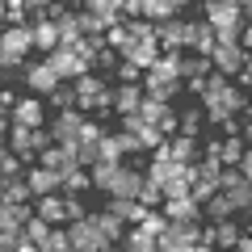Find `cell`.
<instances>
[{
  "label": "cell",
  "mask_w": 252,
  "mask_h": 252,
  "mask_svg": "<svg viewBox=\"0 0 252 252\" xmlns=\"http://www.w3.org/2000/svg\"><path fill=\"white\" fill-rule=\"evenodd\" d=\"M34 51V26H4V38H0V72L9 67H26V55Z\"/></svg>",
  "instance_id": "obj_1"
},
{
  "label": "cell",
  "mask_w": 252,
  "mask_h": 252,
  "mask_svg": "<svg viewBox=\"0 0 252 252\" xmlns=\"http://www.w3.org/2000/svg\"><path fill=\"white\" fill-rule=\"evenodd\" d=\"M67 231H72V248H76V252H105V248H114V240L97 227V219H93V215L72 219Z\"/></svg>",
  "instance_id": "obj_2"
},
{
  "label": "cell",
  "mask_w": 252,
  "mask_h": 252,
  "mask_svg": "<svg viewBox=\"0 0 252 252\" xmlns=\"http://www.w3.org/2000/svg\"><path fill=\"white\" fill-rule=\"evenodd\" d=\"M198 231V219H168V227L160 231V252H189Z\"/></svg>",
  "instance_id": "obj_3"
},
{
  "label": "cell",
  "mask_w": 252,
  "mask_h": 252,
  "mask_svg": "<svg viewBox=\"0 0 252 252\" xmlns=\"http://www.w3.org/2000/svg\"><path fill=\"white\" fill-rule=\"evenodd\" d=\"M156 38H160L164 51H185V46H193V21L164 17V21H156Z\"/></svg>",
  "instance_id": "obj_4"
},
{
  "label": "cell",
  "mask_w": 252,
  "mask_h": 252,
  "mask_svg": "<svg viewBox=\"0 0 252 252\" xmlns=\"http://www.w3.org/2000/svg\"><path fill=\"white\" fill-rule=\"evenodd\" d=\"M80 126H84V109H55V122H51V135L55 143H67V147H80Z\"/></svg>",
  "instance_id": "obj_5"
},
{
  "label": "cell",
  "mask_w": 252,
  "mask_h": 252,
  "mask_svg": "<svg viewBox=\"0 0 252 252\" xmlns=\"http://www.w3.org/2000/svg\"><path fill=\"white\" fill-rule=\"evenodd\" d=\"M59 84H63V80H59V72H55L46 59H42V63H26V89L34 93V97H51Z\"/></svg>",
  "instance_id": "obj_6"
},
{
  "label": "cell",
  "mask_w": 252,
  "mask_h": 252,
  "mask_svg": "<svg viewBox=\"0 0 252 252\" xmlns=\"http://www.w3.org/2000/svg\"><path fill=\"white\" fill-rule=\"evenodd\" d=\"M42 59H46V63H51L55 72H59V80H80V76H84V72H93L89 63H84V59H80V55H76V51H72V46H59V51H51V55H42Z\"/></svg>",
  "instance_id": "obj_7"
},
{
  "label": "cell",
  "mask_w": 252,
  "mask_h": 252,
  "mask_svg": "<svg viewBox=\"0 0 252 252\" xmlns=\"http://www.w3.org/2000/svg\"><path fill=\"white\" fill-rule=\"evenodd\" d=\"M210 59H215V72H223L227 80H231V76H240V67H244V59H248V51H244L240 42H215Z\"/></svg>",
  "instance_id": "obj_8"
},
{
  "label": "cell",
  "mask_w": 252,
  "mask_h": 252,
  "mask_svg": "<svg viewBox=\"0 0 252 252\" xmlns=\"http://www.w3.org/2000/svg\"><path fill=\"white\" fill-rule=\"evenodd\" d=\"M160 55H164V46H160V38L152 34V38H130V46L122 51V59H130V63H139L143 72H152Z\"/></svg>",
  "instance_id": "obj_9"
},
{
  "label": "cell",
  "mask_w": 252,
  "mask_h": 252,
  "mask_svg": "<svg viewBox=\"0 0 252 252\" xmlns=\"http://www.w3.org/2000/svg\"><path fill=\"white\" fill-rule=\"evenodd\" d=\"M147 185V172H143V160H135L130 168H118V181H114V198H139Z\"/></svg>",
  "instance_id": "obj_10"
},
{
  "label": "cell",
  "mask_w": 252,
  "mask_h": 252,
  "mask_svg": "<svg viewBox=\"0 0 252 252\" xmlns=\"http://www.w3.org/2000/svg\"><path fill=\"white\" fill-rule=\"evenodd\" d=\"M9 147L21 156V160H38V147H34V126H26V122H13L9 126Z\"/></svg>",
  "instance_id": "obj_11"
},
{
  "label": "cell",
  "mask_w": 252,
  "mask_h": 252,
  "mask_svg": "<svg viewBox=\"0 0 252 252\" xmlns=\"http://www.w3.org/2000/svg\"><path fill=\"white\" fill-rule=\"evenodd\" d=\"M143 84H118L114 89V109H118V118H126V114H139V105H143Z\"/></svg>",
  "instance_id": "obj_12"
},
{
  "label": "cell",
  "mask_w": 252,
  "mask_h": 252,
  "mask_svg": "<svg viewBox=\"0 0 252 252\" xmlns=\"http://www.w3.org/2000/svg\"><path fill=\"white\" fill-rule=\"evenodd\" d=\"M26 181H30V189H34V198H42V193H59V185H63V177H59L55 168H46V164L30 168Z\"/></svg>",
  "instance_id": "obj_13"
},
{
  "label": "cell",
  "mask_w": 252,
  "mask_h": 252,
  "mask_svg": "<svg viewBox=\"0 0 252 252\" xmlns=\"http://www.w3.org/2000/svg\"><path fill=\"white\" fill-rule=\"evenodd\" d=\"M118 248H130V252H152V248H160V235L156 231H147L143 223H130V231L122 235V244Z\"/></svg>",
  "instance_id": "obj_14"
},
{
  "label": "cell",
  "mask_w": 252,
  "mask_h": 252,
  "mask_svg": "<svg viewBox=\"0 0 252 252\" xmlns=\"http://www.w3.org/2000/svg\"><path fill=\"white\" fill-rule=\"evenodd\" d=\"M55 26H59V38L63 46H76L84 38V26H80V9H63L59 17H55Z\"/></svg>",
  "instance_id": "obj_15"
},
{
  "label": "cell",
  "mask_w": 252,
  "mask_h": 252,
  "mask_svg": "<svg viewBox=\"0 0 252 252\" xmlns=\"http://www.w3.org/2000/svg\"><path fill=\"white\" fill-rule=\"evenodd\" d=\"M34 206L46 223H67V198L63 193H42V198H34Z\"/></svg>",
  "instance_id": "obj_16"
},
{
  "label": "cell",
  "mask_w": 252,
  "mask_h": 252,
  "mask_svg": "<svg viewBox=\"0 0 252 252\" xmlns=\"http://www.w3.org/2000/svg\"><path fill=\"white\" fill-rule=\"evenodd\" d=\"M34 46H38L42 55H51V51H59V46H63L59 26H55L51 17H46V21H34Z\"/></svg>",
  "instance_id": "obj_17"
},
{
  "label": "cell",
  "mask_w": 252,
  "mask_h": 252,
  "mask_svg": "<svg viewBox=\"0 0 252 252\" xmlns=\"http://www.w3.org/2000/svg\"><path fill=\"white\" fill-rule=\"evenodd\" d=\"M160 210L168 219H202V202L193 198V193H185V198H168Z\"/></svg>",
  "instance_id": "obj_18"
},
{
  "label": "cell",
  "mask_w": 252,
  "mask_h": 252,
  "mask_svg": "<svg viewBox=\"0 0 252 252\" xmlns=\"http://www.w3.org/2000/svg\"><path fill=\"white\" fill-rule=\"evenodd\" d=\"M143 93H147V97H156V101H177L181 80H164V76H152V72H147V76H143Z\"/></svg>",
  "instance_id": "obj_19"
},
{
  "label": "cell",
  "mask_w": 252,
  "mask_h": 252,
  "mask_svg": "<svg viewBox=\"0 0 252 252\" xmlns=\"http://www.w3.org/2000/svg\"><path fill=\"white\" fill-rule=\"evenodd\" d=\"M105 210H114V215H122L126 223H143V215H147V206H143L139 198H114V193H109Z\"/></svg>",
  "instance_id": "obj_20"
},
{
  "label": "cell",
  "mask_w": 252,
  "mask_h": 252,
  "mask_svg": "<svg viewBox=\"0 0 252 252\" xmlns=\"http://www.w3.org/2000/svg\"><path fill=\"white\" fill-rule=\"evenodd\" d=\"M215 72V59H210V55H181V80H193V76H202V80H206V76Z\"/></svg>",
  "instance_id": "obj_21"
},
{
  "label": "cell",
  "mask_w": 252,
  "mask_h": 252,
  "mask_svg": "<svg viewBox=\"0 0 252 252\" xmlns=\"http://www.w3.org/2000/svg\"><path fill=\"white\" fill-rule=\"evenodd\" d=\"M168 147H172V160H181V164L202 160V143H198L193 135H172V139H168Z\"/></svg>",
  "instance_id": "obj_22"
},
{
  "label": "cell",
  "mask_w": 252,
  "mask_h": 252,
  "mask_svg": "<svg viewBox=\"0 0 252 252\" xmlns=\"http://www.w3.org/2000/svg\"><path fill=\"white\" fill-rule=\"evenodd\" d=\"M42 118H46V105H42L38 97H26V101H17V105H13V122L42 126Z\"/></svg>",
  "instance_id": "obj_23"
},
{
  "label": "cell",
  "mask_w": 252,
  "mask_h": 252,
  "mask_svg": "<svg viewBox=\"0 0 252 252\" xmlns=\"http://www.w3.org/2000/svg\"><path fill=\"white\" fill-rule=\"evenodd\" d=\"M101 89H105V80L93 76V72H84L80 80H76V93H80V109H84V114H93V101L101 97Z\"/></svg>",
  "instance_id": "obj_24"
},
{
  "label": "cell",
  "mask_w": 252,
  "mask_h": 252,
  "mask_svg": "<svg viewBox=\"0 0 252 252\" xmlns=\"http://www.w3.org/2000/svg\"><path fill=\"white\" fill-rule=\"evenodd\" d=\"M185 0H143V17L147 21H164V17H181Z\"/></svg>",
  "instance_id": "obj_25"
},
{
  "label": "cell",
  "mask_w": 252,
  "mask_h": 252,
  "mask_svg": "<svg viewBox=\"0 0 252 252\" xmlns=\"http://www.w3.org/2000/svg\"><path fill=\"white\" fill-rule=\"evenodd\" d=\"M0 198L4 202H34V189L26 177H4L0 181Z\"/></svg>",
  "instance_id": "obj_26"
},
{
  "label": "cell",
  "mask_w": 252,
  "mask_h": 252,
  "mask_svg": "<svg viewBox=\"0 0 252 252\" xmlns=\"http://www.w3.org/2000/svg\"><path fill=\"white\" fill-rule=\"evenodd\" d=\"M118 168H122V164L118 160H101V164H93V189H101V193H109V189H114V181H118Z\"/></svg>",
  "instance_id": "obj_27"
},
{
  "label": "cell",
  "mask_w": 252,
  "mask_h": 252,
  "mask_svg": "<svg viewBox=\"0 0 252 252\" xmlns=\"http://www.w3.org/2000/svg\"><path fill=\"white\" fill-rule=\"evenodd\" d=\"M215 42H219L215 26H210V21H193V46H189V51H198V55H210V51H215Z\"/></svg>",
  "instance_id": "obj_28"
},
{
  "label": "cell",
  "mask_w": 252,
  "mask_h": 252,
  "mask_svg": "<svg viewBox=\"0 0 252 252\" xmlns=\"http://www.w3.org/2000/svg\"><path fill=\"white\" fill-rule=\"evenodd\" d=\"M181 55H185V51H164L160 59H156L152 76H164V80H181Z\"/></svg>",
  "instance_id": "obj_29"
},
{
  "label": "cell",
  "mask_w": 252,
  "mask_h": 252,
  "mask_svg": "<svg viewBox=\"0 0 252 252\" xmlns=\"http://www.w3.org/2000/svg\"><path fill=\"white\" fill-rule=\"evenodd\" d=\"M231 210H235V206H231V198H227L223 189H219L210 202H202V215H206L210 223H219V219H231Z\"/></svg>",
  "instance_id": "obj_30"
},
{
  "label": "cell",
  "mask_w": 252,
  "mask_h": 252,
  "mask_svg": "<svg viewBox=\"0 0 252 252\" xmlns=\"http://www.w3.org/2000/svg\"><path fill=\"white\" fill-rule=\"evenodd\" d=\"M46 101H51L55 109H72V105H80V93H76V80H63V84H59V89H55Z\"/></svg>",
  "instance_id": "obj_31"
},
{
  "label": "cell",
  "mask_w": 252,
  "mask_h": 252,
  "mask_svg": "<svg viewBox=\"0 0 252 252\" xmlns=\"http://www.w3.org/2000/svg\"><path fill=\"white\" fill-rule=\"evenodd\" d=\"M67 248H72V231H67V227H59V223H55L51 231L42 235V252H67Z\"/></svg>",
  "instance_id": "obj_32"
},
{
  "label": "cell",
  "mask_w": 252,
  "mask_h": 252,
  "mask_svg": "<svg viewBox=\"0 0 252 252\" xmlns=\"http://www.w3.org/2000/svg\"><path fill=\"white\" fill-rule=\"evenodd\" d=\"M240 235H244V231L231 223V219H219V223H215V248H235Z\"/></svg>",
  "instance_id": "obj_33"
},
{
  "label": "cell",
  "mask_w": 252,
  "mask_h": 252,
  "mask_svg": "<svg viewBox=\"0 0 252 252\" xmlns=\"http://www.w3.org/2000/svg\"><path fill=\"white\" fill-rule=\"evenodd\" d=\"M21 240H26V223H0V248L4 252H17Z\"/></svg>",
  "instance_id": "obj_34"
},
{
  "label": "cell",
  "mask_w": 252,
  "mask_h": 252,
  "mask_svg": "<svg viewBox=\"0 0 252 252\" xmlns=\"http://www.w3.org/2000/svg\"><path fill=\"white\" fill-rule=\"evenodd\" d=\"M84 189H93V172H84V168H72L67 177H63L59 193H84Z\"/></svg>",
  "instance_id": "obj_35"
},
{
  "label": "cell",
  "mask_w": 252,
  "mask_h": 252,
  "mask_svg": "<svg viewBox=\"0 0 252 252\" xmlns=\"http://www.w3.org/2000/svg\"><path fill=\"white\" fill-rule=\"evenodd\" d=\"M130 38H135V34H130V21H118V26H109V30H105V42L114 46L118 55H122L126 46H130Z\"/></svg>",
  "instance_id": "obj_36"
},
{
  "label": "cell",
  "mask_w": 252,
  "mask_h": 252,
  "mask_svg": "<svg viewBox=\"0 0 252 252\" xmlns=\"http://www.w3.org/2000/svg\"><path fill=\"white\" fill-rule=\"evenodd\" d=\"M202 122H206V109H185V114L177 118V130H181V135H193V139H198Z\"/></svg>",
  "instance_id": "obj_37"
},
{
  "label": "cell",
  "mask_w": 252,
  "mask_h": 252,
  "mask_svg": "<svg viewBox=\"0 0 252 252\" xmlns=\"http://www.w3.org/2000/svg\"><path fill=\"white\" fill-rule=\"evenodd\" d=\"M244 147H248V143H244V135H223V152H219V156H223V164H240Z\"/></svg>",
  "instance_id": "obj_38"
},
{
  "label": "cell",
  "mask_w": 252,
  "mask_h": 252,
  "mask_svg": "<svg viewBox=\"0 0 252 252\" xmlns=\"http://www.w3.org/2000/svg\"><path fill=\"white\" fill-rule=\"evenodd\" d=\"M223 193L231 198V206H235V210H248V206H252V181H240V185L223 189Z\"/></svg>",
  "instance_id": "obj_39"
},
{
  "label": "cell",
  "mask_w": 252,
  "mask_h": 252,
  "mask_svg": "<svg viewBox=\"0 0 252 252\" xmlns=\"http://www.w3.org/2000/svg\"><path fill=\"white\" fill-rule=\"evenodd\" d=\"M26 21H30L26 0H4V26H26Z\"/></svg>",
  "instance_id": "obj_40"
},
{
  "label": "cell",
  "mask_w": 252,
  "mask_h": 252,
  "mask_svg": "<svg viewBox=\"0 0 252 252\" xmlns=\"http://www.w3.org/2000/svg\"><path fill=\"white\" fill-rule=\"evenodd\" d=\"M139 202H143L147 210H160L164 202H168V198H164V185H156V181H147V185H143V193H139Z\"/></svg>",
  "instance_id": "obj_41"
},
{
  "label": "cell",
  "mask_w": 252,
  "mask_h": 252,
  "mask_svg": "<svg viewBox=\"0 0 252 252\" xmlns=\"http://www.w3.org/2000/svg\"><path fill=\"white\" fill-rule=\"evenodd\" d=\"M143 67H139V63H130V59H122L118 63V84H143Z\"/></svg>",
  "instance_id": "obj_42"
},
{
  "label": "cell",
  "mask_w": 252,
  "mask_h": 252,
  "mask_svg": "<svg viewBox=\"0 0 252 252\" xmlns=\"http://www.w3.org/2000/svg\"><path fill=\"white\" fill-rule=\"evenodd\" d=\"M21 164H26V160H21V156L13 152V147H4V152H0V177H17V172H21Z\"/></svg>",
  "instance_id": "obj_43"
},
{
  "label": "cell",
  "mask_w": 252,
  "mask_h": 252,
  "mask_svg": "<svg viewBox=\"0 0 252 252\" xmlns=\"http://www.w3.org/2000/svg\"><path fill=\"white\" fill-rule=\"evenodd\" d=\"M105 139V126L97 122V118H84V126H80V143H101Z\"/></svg>",
  "instance_id": "obj_44"
},
{
  "label": "cell",
  "mask_w": 252,
  "mask_h": 252,
  "mask_svg": "<svg viewBox=\"0 0 252 252\" xmlns=\"http://www.w3.org/2000/svg\"><path fill=\"white\" fill-rule=\"evenodd\" d=\"M122 139H118V135H105V139H101V160H118V164H122Z\"/></svg>",
  "instance_id": "obj_45"
},
{
  "label": "cell",
  "mask_w": 252,
  "mask_h": 252,
  "mask_svg": "<svg viewBox=\"0 0 252 252\" xmlns=\"http://www.w3.org/2000/svg\"><path fill=\"white\" fill-rule=\"evenodd\" d=\"M118 59H122V55H118L114 46H101V51H97V67H101V72H118Z\"/></svg>",
  "instance_id": "obj_46"
},
{
  "label": "cell",
  "mask_w": 252,
  "mask_h": 252,
  "mask_svg": "<svg viewBox=\"0 0 252 252\" xmlns=\"http://www.w3.org/2000/svg\"><path fill=\"white\" fill-rule=\"evenodd\" d=\"M215 193H219V185H215V181H206V177H193V198H198V202H210Z\"/></svg>",
  "instance_id": "obj_47"
},
{
  "label": "cell",
  "mask_w": 252,
  "mask_h": 252,
  "mask_svg": "<svg viewBox=\"0 0 252 252\" xmlns=\"http://www.w3.org/2000/svg\"><path fill=\"white\" fill-rule=\"evenodd\" d=\"M51 4H55V0H26V9H30V17H34V21L51 17Z\"/></svg>",
  "instance_id": "obj_48"
},
{
  "label": "cell",
  "mask_w": 252,
  "mask_h": 252,
  "mask_svg": "<svg viewBox=\"0 0 252 252\" xmlns=\"http://www.w3.org/2000/svg\"><path fill=\"white\" fill-rule=\"evenodd\" d=\"M80 164H84V168L101 164V143H80Z\"/></svg>",
  "instance_id": "obj_49"
},
{
  "label": "cell",
  "mask_w": 252,
  "mask_h": 252,
  "mask_svg": "<svg viewBox=\"0 0 252 252\" xmlns=\"http://www.w3.org/2000/svg\"><path fill=\"white\" fill-rule=\"evenodd\" d=\"M210 248H215V223H210V227H202V231H198V240H193V252H210Z\"/></svg>",
  "instance_id": "obj_50"
},
{
  "label": "cell",
  "mask_w": 252,
  "mask_h": 252,
  "mask_svg": "<svg viewBox=\"0 0 252 252\" xmlns=\"http://www.w3.org/2000/svg\"><path fill=\"white\" fill-rule=\"evenodd\" d=\"M63 198H67V223L89 215V210H84V202H80V193H63Z\"/></svg>",
  "instance_id": "obj_51"
},
{
  "label": "cell",
  "mask_w": 252,
  "mask_h": 252,
  "mask_svg": "<svg viewBox=\"0 0 252 252\" xmlns=\"http://www.w3.org/2000/svg\"><path fill=\"white\" fill-rule=\"evenodd\" d=\"M122 17H126V21L143 17V0H126V4H122Z\"/></svg>",
  "instance_id": "obj_52"
},
{
  "label": "cell",
  "mask_w": 252,
  "mask_h": 252,
  "mask_svg": "<svg viewBox=\"0 0 252 252\" xmlns=\"http://www.w3.org/2000/svg\"><path fill=\"white\" fill-rule=\"evenodd\" d=\"M235 80H240V89H252V55L244 59V67H240V76H235Z\"/></svg>",
  "instance_id": "obj_53"
},
{
  "label": "cell",
  "mask_w": 252,
  "mask_h": 252,
  "mask_svg": "<svg viewBox=\"0 0 252 252\" xmlns=\"http://www.w3.org/2000/svg\"><path fill=\"white\" fill-rule=\"evenodd\" d=\"M185 89L193 93V97H206V80H202V76H193V80H185Z\"/></svg>",
  "instance_id": "obj_54"
},
{
  "label": "cell",
  "mask_w": 252,
  "mask_h": 252,
  "mask_svg": "<svg viewBox=\"0 0 252 252\" xmlns=\"http://www.w3.org/2000/svg\"><path fill=\"white\" fill-rule=\"evenodd\" d=\"M240 46L252 55V21H244V30H240Z\"/></svg>",
  "instance_id": "obj_55"
},
{
  "label": "cell",
  "mask_w": 252,
  "mask_h": 252,
  "mask_svg": "<svg viewBox=\"0 0 252 252\" xmlns=\"http://www.w3.org/2000/svg\"><path fill=\"white\" fill-rule=\"evenodd\" d=\"M240 172L252 181V147H244V156H240Z\"/></svg>",
  "instance_id": "obj_56"
},
{
  "label": "cell",
  "mask_w": 252,
  "mask_h": 252,
  "mask_svg": "<svg viewBox=\"0 0 252 252\" xmlns=\"http://www.w3.org/2000/svg\"><path fill=\"white\" fill-rule=\"evenodd\" d=\"M240 135H244V143L252 147V118H244V130H240Z\"/></svg>",
  "instance_id": "obj_57"
},
{
  "label": "cell",
  "mask_w": 252,
  "mask_h": 252,
  "mask_svg": "<svg viewBox=\"0 0 252 252\" xmlns=\"http://www.w3.org/2000/svg\"><path fill=\"white\" fill-rule=\"evenodd\" d=\"M231 4H240V9H244V17L252 21V0H231Z\"/></svg>",
  "instance_id": "obj_58"
},
{
  "label": "cell",
  "mask_w": 252,
  "mask_h": 252,
  "mask_svg": "<svg viewBox=\"0 0 252 252\" xmlns=\"http://www.w3.org/2000/svg\"><path fill=\"white\" fill-rule=\"evenodd\" d=\"M59 4H67V9H76V0H59Z\"/></svg>",
  "instance_id": "obj_59"
},
{
  "label": "cell",
  "mask_w": 252,
  "mask_h": 252,
  "mask_svg": "<svg viewBox=\"0 0 252 252\" xmlns=\"http://www.w3.org/2000/svg\"><path fill=\"white\" fill-rule=\"evenodd\" d=\"M244 118H252V101H248V109H244Z\"/></svg>",
  "instance_id": "obj_60"
},
{
  "label": "cell",
  "mask_w": 252,
  "mask_h": 252,
  "mask_svg": "<svg viewBox=\"0 0 252 252\" xmlns=\"http://www.w3.org/2000/svg\"><path fill=\"white\" fill-rule=\"evenodd\" d=\"M84 4H89V0H76V9H84Z\"/></svg>",
  "instance_id": "obj_61"
},
{
  "label": "cell",
  "mask_w": 252,
  "mask_h": 252,
  "mask_svg": "<svg viewBox=\"0 0 252 252\" xmlns=\"http://www.w3.org/2000/svg\"><path fill=\"white\" fill-rule=\"evenodd\" d=\"M185 4H193V0H185Z\"/></svg>",
  "instance_id": "obj_62"
},
{
  "label": "cell",
  "mask_w": 252,
  "mask_h": 252,
  "mask_svg": "<svg viewBox=\"0 0 252 252\" xmlns=\"http://www.w3.org/2000/svg\"><path fill=\"white\" fill-rule=\"evenodd\" d=\"M248 231H252V227H248Z\"/></svg>",
  "instance_id": "obj_63"
}]
</instances>
